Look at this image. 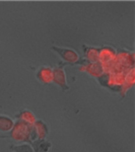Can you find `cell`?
Wrapping results in <instances>:
<instances>
[{
  "instance_id": "1",
  "label": "cell",
  "mask_w": 135,
  "mask_h": 152,
  "mask_svg": "<svg viewBox=\"0 0 135 152\" xmlns=\"http://www.w3.org/2000/svg\"><path fill=\"white\" fill-rule=\"evenodd\" d=\"M107 73H127L134 68V53L127 50H117V55L111 63L105 65Z\"/></svg>"
},
{
  "instance_id": "2",
  "label": "cell",
  "mask_w": 135,
  "mask_h": 152,
  "mask_svg": "<svg viewBox=\"0 0 135 152\" xmlns=\"http://www.w3.org/2000/svg\"><path fill=\"white\" fill-rule=\"evenodd\" d=\"M7 136L18 143H31L34 141L33 125L21 120H16Z\"/></svg>"
},
{
  "instance_id": "3",
  "label": "cell",
  "mask_w": 135,
  "mask_h": 152,
  "mask_svg": "<svg viewBox=\"0 0 135 152\" xmlns=\"http://www.w3.org/2000/svg\"><path fill=\"white\" fill-rule=\"evenodd\" d=\"M51 49L59 55V57L62 59V61L66 64H78L80 60V56L74 49L67 47H58V46H52Z\"/></svg>"
},
{
  "instance_id": "4",
  "label": "cell",
  "mask_w": 135,
  "mask_h": 152,
  "mask_svg": "<svg viewBox=\"0 0 135 152\" xmlns=\"http://www.w3.org/2000/svg\"><path fill=\"white\" fill-rule=\"evenodd\" d=\"M67 65L66 63H60L56 67L53 68V83L58 85L62 89V91H68L70 89L69 85L67 83V77L64 67Z\"/></svg>"
},
{
  "instance_id": "5",
  "label": "cell",
  "mask_w": 135,
  "mask_h": 152,
  "mask_svg": "<svg viewBox=\"0 0 135 152\" xmlns=\"http://www.w3.org/2000/svg\"><path fill=\"white\" fill-rule=\"evenodd\" d=\"M117 55V50L112 46H103L99 50V62L103 66L111 63Z\"/></svg>"
},
{
  "instance_id": "6",
  "label": "cell",
  "mask_w": 135,
  "mask_h": 152,
  "mask_svg": "<svg viewBox=\"0 0 135 152\" xmlns=\"http://www.w3.org/2000/svg\"><path fill=\"white\" fill-rule=\"evenodd\" d=\"M79 70L84 71L95 78H99L100 76H102L105 73L104 66L100 62H87V61L84 64L80 66Z\"/></svg>"
},
{
  "instance_id": "7",
  "label": "cell",
  "mask_w": 135,
  "mask_h": 152,
  "mask_svg": "<svg viewBox=\"0 0 135 152\" xmlns=\"http://www.w3.org/2000/svg\"><path fill=\"white\" fill-rule=\"evenodd\" d=\"M36 78L45 85L53 82V68L50 66H41L36 71Z\"/></svg>"
},
{
  "instance_id": "8",
  "label": "cell",
  "mask_w": 135,
  "mask_h": 152,
  "mask_svg": "<svg viewBox=\"0 0 135 152\" xmlns=\"http://www.w3.org/2000/svg\"><path fill=\"white\" fill-rule=\"evenodd\" d=\"M50 133L49 126L43 120H37L33 124V136L34 141L37 139H46Z\"/></svg>"
},
{
  "instance_id": "9",
  "label": "cell",
  "mask_w": 135,
  "mask_h": 152,
  "mask_svg": "<svg viewBox=\"0 0 135 152\" xmlns=\"http://www.w3.org/2000/svg\"><path fill=\"white\" fill-rule=\"evenodd\" d=\"M83 59L87 62H99V50L100 47H92V46L82 45Z\"/></svg>"
},
{
  "instance_id": "10",
  "label": "cell",
  "mask_w": 135,
  "mask_h": 152,
  "mask_svg": "<svg viewBox=\"0 0 135 152\" xmlns=\"http://www.w3.org/2000/svg\"><path fill=\"white\" fill-rule=\"evenodd\" d=\"M134 82H135L134 68H132V69L126 74V76H125V79H124V81H123V84H122L121 88H120L119 94H121V97H124L125 94H126V92L128 91L130 88L133 87Z\"/></svg>"
},
{
  "instance_id": "11",
  "label": "cell",
  "mask_w": 135,
  "mask_h": 152,
  "mask_svg": "<svg viewBox=\"0 0 135 152\" xmlns=\"http://www.w3.org/2000/svg\"><path fill=\"white\" fill-rule=\"evenodd\" d=\"M35 152H50L52 148V143L47 139H37L29 143Z\"/></svg>"
},
{
  "instance_id": "12",
  "label": "cell",
  "mask_w": 135,
  "mask_h": 152,
  "mask_svg": "<svg viewBox=\"0 0 135 152\" xmlns=\"http://www.w3.org/2000/svg\"><path fill=\"white\" fill-rule=\"evenodd\" d=\"M15 118L18 120H21V121L26 122V123H29L31 125H33L37 120H38L37 119V117L35 116V114H34V113L29 109L21 110L18 114L15 115Z\"/></svg>"
},
{
  "instance_id": "13",
  "label": "cell",
  "mask_w": 135,
  "mask_h": 152,
  "mask_svg": "<svg viewBox=\"0 0 135 152\" xmlns=\"http://www.w3.org/2000/svg\"><path fill=\"white\" fill-rule=\"evenodd\" d=\"M14 125V121L7 115H0V131L8 133Z\"/></svg>"
},
{
  "instance_id": "14",
  "label": "cell",
  "mask_w": 135,
  "mask_h": 152,
  "mask_svg": "<svg viewBox=\"0 0 135 152\" xmlns=\"http://www.w3.org/2000/svg\"><path fill=\"white\" fill-rule=\"evenodd\" d=\"M10 150L12 152H35L29 143H21L18 145H10Z\"/></svg>"
},
{
  "instance_id": "15",
  "label": "cell",
  "mask_w": 135,
  "mask_h": 152,
  "mask_svg": "<svg viewBox=\"0 0 135 152\" xmlns=\"http://www.w3.org/2000/svg\"><path fill=\"white\" fill-rule=\"evenodd\" d=\"M8 138V136H6V135H0V139H6Z\"/></svg>"
}]
</instances>
